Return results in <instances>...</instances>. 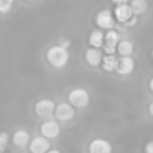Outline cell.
I'll use <instances>...</instances> for the list:
<instances>
[{"label":"cell","instance_id":"cell-1","mask_svg":"<svg viewBox=\"0 0 153 153\" xmlns=\"http://www.w3.org/2000/svg\"><path fill=\"white\" fill-rule=\"evenodd\" d=\"M45 59H47V62L51 68L63 69L69 63V51H68L66 47H63L60 44H56V45H53L47 50Z\"/></svg>","mask_w":153,"mask_h":153},{"label":"cell","instance_id":"cell-2","mask_svg":"<svg viewBox=\"0 0 153 153\" xmlns=\"http://www.w3.org/2000/svg\"><path fill=\"white\" fill-rule=\"evenodd\" d=\"M68 102L74 107V108H87L90 104V93L87 92V89L84 87H75L69 92L68 95Z\"/></svg>","mask_w":153,"mask_h":153},{"label":"cell","instance_id":"cell-3","mask_svg":"<svg viewBox=\"0 0 153 153\" xmlns=\"http://www.w3.org/2000/svg\"><path fill=\"white\" fill-rule=\"evenodd\" d=\"M35 114L41 119H50L51 116H54V110H56V102L51 99H39L35 107Z\"/></svg>","mask_w":153,"mask_h":153},{"label":"cell","instance_id":"cell-4","mask_svg":"<svg viewBox=\"0 0 153 153\" xmlns=\"http://www.w3.org/2000/svg\"><path fill=\"white\" fill-rule=\"evenodd\" d=\"M54 117L59 122H71L75 117V108L69 102H60L56 104L54 110Z\"/></svg>","mask_w":153,"mask_h":153},{"label":"cell","instance_id":"cell-5","mask_svg":"<svg viewBox=\"0 0 153 153\" xmlns=\"http://www.w3.org/2000/svg\"><path fill=\"white\" fill-rule=\"evenodd\" d=\"M95 23L99 29L102 30H108V29H114L116 26V18H114V14L110 11V9H104L101 12L96 14L95 17Z\"/></svg>","mask_w":153,"mask_h":153},{"label":"cell","instance_id":"cell-6","mask_svg":"<svg viewBox=\"0 0 153 153\" xmlns=\"http://www.w3.org/2000/svg\"><path fill=\"white\" fill-rule=\"evenodd\" d=\"M41 131V135H44L45 138L48 140H54L59 137L60 134V125L57 120H53V119H45L39 128Z\"/></svg>","mask_w":153,"mask_h":153},{"label":"cell","instance_id":"cell-7","mask_svg":"<svg viewBox=\"0 0 153 153\" xmlns=\"http://www.w3.org/2000/svg\"><path fill=\"white\" fill-rule=\"evenodd\" d=\"M120 41V33L114 29H108L105 32V38H104V50L108 54H116L117 51V44Z\"/></svg>","mask_w":153,"mask_h":153},{"label":"cell","instance_id":"cell-8","mask_svg":"<svg viewBox=\"0 0 153 153\" xmlns=\"http://www.w3.org/2000/svg\"><path fill=\"white\" fill-rule=\"evenodd\" d=\"M135 71V60L131 56H120L117 60V66H116V74L126 76L131 75Z\"/></svg>","mask_w":153,"mask_h":153},{"label":"cell","instance_id":"cell-9","mask_svg":"<svg viewBox=\"0 0 153 153\" xmlns=\"http://www.w3.org/2000/svg\"><path fill=\"white\" fill-rule=\"evenodd\" d=\"M27 147H29V150H30L32 153H45V152H48V149L51 147V143H50V140L45 138L44 135H39V137L32 138Z\"/></svg>","mask_w":153,"mask_h":153},{"label":"cell","instance_id":"cell-10","mask_svg":"<svg viewBox=\"0 0 153 153\" xmlns=\"http://www.w3.org/2000/svg\"><path fill=\"white\" fill-rule=\"evenodd\" d=\"M87 150L90 153H111L113 152V146L105 138H93L90 141Z\"/></svg>","mask_w":153,"mask_h":153},{"label":"cell","instance_id":"cell-11","mask_svg":"<svg viewBox=\"0 0 153 153\" xmlns=\"http://www.w3.org/2000/svg\"><path fill=\"white\" fill-rule=\"evenodd\" d=\"M132 15H134V12H132V8H131L129 3H119V5H116V8H114V18L120 24H125Z\"/></svg>","mask_w":153,"mask_h":153},{"label":"cell","instance_id":"cell-12","mask_svg":"<svg viewBox=\"0 0 153 153\" xmlns=\"http://www.w3.org/2000/svg\"><path fill=\"white\" fill-rule=\"evenodd\" d=\"M102 51H101V48H96V47H90L87 51H86V54H84V59H86V63L89 65V66H92V68H98L99 65H101V62H102Z\"/></svg>","mask_w":153,"mask_h":153},{"label":"cell","instance_id":"cell-13","mask_svg":"<svg viewBox=\"0 0 153 153\" xmlns=\"http://www.w3.org/2000/svg\"><path fill=\"white\" fill-rule=\"evenodd\" d=\"M30 134L26 129H17L12 135V144L18 149H26L30 143Z\"/></svg>","mask_w":153,"mask_h":153},{"label":"cell","instance_id":"cell-14","mask_svg":"<svg viewBox=\"0 0 153 153\" xmlns=\"http://www.w3.org/2000/svg\"><path fill=\"white\" fill-rule=\"evenodd\" d=\"M104 38H105V33L102 32V29H95L90 32L89 35V44L90 47H96V48H102L104 47Z\"/></svg>","mask_w":153,"mask_h":153},{"label":"cell","instance_id":"cell-15","mask_svg":"<svg viewBox=\"0 0 153 153\" xmlns=\"http://www.w3.org/2000/svg\"><path fill=\"white\" fill-rule=\"evenodd\" d=\"M117 60L119 57H116V54H108L105 53V56H102V69L105 72H116V66H117Z\"/></svg>","mask_w":153,"mask_h":153},{"label":"cell","instance_id":"cell-16","mask_svg":"<svg viewBox=\"0 0 153 153\" xmlns=\"http://www.w3.org/2000/svg\"><path fill=\"white\" fill-rule=\"evenodd\" d=\"M135 47H134V42L129 41V39H120L119 44H117V54L119 56H132Z\"/></svg>","mask_w":153,"mask_h":153},{"label":"cell","instance_id":"cell-17","mask_svg":"<svg viewBox=\"0 0 153 153\" xmlns=\"http://www.w3.org/2000/svg\"><path fill=\"white\" fill-rule=\"evenodd\" d=\"M129 5L132 8V12L134 15H144L149 9V3L147 0H129Z\"/></svg>","mask_w":153,"mask_h":153},{"label":"cell","instance_id":"cell-18","mask_svg":"<svg viewBox=\"0 0 153 153\" xmlns=\"http://www.w3.org/2000/svg\"><path fill=\"white\" fill-rule=\"evenodd\" d=\"M15 0H0V14H9L12 11Z\"/></svg>","mask_w":153,"mask_h":153},{"label":"cell","instance_id":"cell-19","mask_svg":"<svg viewBox=\"0 0 153 153\" xmlns=\"http://www.w3.org/2000/svg\"><path fill=\"white\" fill-rule=\"evenodd\" d=\"M9 143V134L8 132H0V152H3Z\"/></svg>","mask_w":153,"mask_h":153},{"label":"cell","instance_id":"cell-20","mask_svg":"<svg viewBox=\"0 0 153 153\" xmlns=\"http://www.w3.org/2000/svg\"><path fill=\"white\" fill-rule=\"evenodd\" d=\"M137 24H138V15H132V17L125 23L126 27H134V26H137Z\"/></svg>","mask_w":153,"mask_h":153},{"label":"cell","instance_id":"cell-21","mask_svg":"<svg viewBox=\"0 0 153 153\" xmlns=\"http://www.w3.org/2000/svg\"><path fill=\"white\" fill-rule=\"evenodd\" d=\"M57 44H60V45H63V47H69L71 45V41L69 39H65V38H59V41H57Z\"/></svg>","mask_w":153,"mask_h":153},{"label":"cell","instance_id":"cell-22","mask_svg":"<svg viewBox=\"0 0 153 153\" xmlns=\"http://www.w3.org/2000/svg\"><path fill=\"white\" fill-rule=\"evenodd\" d=\"M144 150H146V153H153V141H149L144 146Z\"/></svg>","mask_w":153,"mask_h":153},{"label":"cell","instance_id":"cell-23","mask_svg":"<svg viewBox=\"0 0 153 153\" xmlns=\"http://www.w3.org/2000/svg\"><path fill=\"white\" fill-rule=\"evenodd\" d=\"M147 113H149V116H150V117H153V101L147 105Z\"/></svg>","mask_w":153,"mask_h":153},{"label":"cell","instance_id":"cell-24","mask_svg":"<svg viewBox=\"0 0 153 153\" xmlns=\"http://www.w3.org/2000/svg\"><path fill=\"white\" fill-rule=\"evenodd\" d=\"M111 2H113L114 5H119V3H128L129 0H111Z\"/></svg>","mask_w":153,"mask_h":153},{"label":"cell","instance_id":"cell-25","mask_svg":"<svg viewBox=\"0 0 153 153\" xmlns=\"http://www.w3.org/2000/svg\"><path fill=\"white\" fill-rule=\"evenodd\" d=\"M149 89H150V92L153 93V76H152L150 81H149Z\"/></svg>","mask_w":153,"mask_h":153},{"label":"cell","instance_id":"cell-26","mask_svg":"<svg viewBox=\"0 0 153 153\" xmlns=\"http://www.w3.org/2000/svg\"><path fill=\"white\" fill-rule=\"evenodd\" d=\"M29 2H35V0H29Z\"/></svg>","mask_w":153,"mask_h":153},{"label":"cell","instance_id":"cell-27","mask_svg":"<svg viewBox=\"0 0 153 153\" xmlns=\"http://www.w3.org/2000/svg\"><path fill=\"white\" fill-rule=\"evenodd\" d=\"M152 57H153V51H152Z\"/></svg>","mask_w":153,"mask_h":153}]
</instances>
